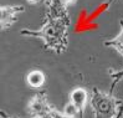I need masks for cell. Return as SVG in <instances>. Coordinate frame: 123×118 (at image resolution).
I'll return each instance as SVG.
<instances>
[{
  "instance_id": "6da1fadb",
  "label": "cell",
  "mask_w": 123,
  "mask_h": 118,
  "mask_svg": "<svg viewBox=\"0 0 123 118\" xmlns=\"http://www.w3.org/2000/svg\"><path fill=\"white\" fill-rule=\"evenodd\" d=\"M70 26L71 18L70 14H63L59 16H49L45 18L44 24L37 30H30V29H23L20 35L26 37L39 39L44 42V47L47 51L60 55L63 54L68 47L70 42Z\"/></svg>"
},
{
  "instance_id": "7a4b0ae2",
  "label": "cell",
  "mask_w": 123,
  "mask_h": 118,
  "mask_svg": "<svg viewBox=\"0 0 123 118\" xmlns=\"http://www.w3.org/2000/svg\"><path fill=\"white\" fill-rule=\"evenodd\" d=\"M88 102L93 118H114L123 113V101L98 88H93L91 94H88Z\"/></svg>"
},
{
  "instance_id": "3957f363",
  "label": "cell",
  "mask_w": 123,
  "mask_h": 118,
  "mask_svg": "<svg viewBox=\"0 0 123 118\" xmlns=\"http://www.w3.org/2000/svg\"><path fill=\"white\" fill-rule=\"evenodd\" d=\"M54 106L49 102L47 93L41 91L32 96L27 103V112L31 118H50Z\"/></svg>"
},
{
  "instance_id": "277c9868",
  "label": "cell",
  "mask_w": 123,
  "mask_h": 118,
  "mask_svg": "<svg viewBox=\"0 0 123 118\" xmlns=\"http://www.w3.org/2000/svg\"><path fill=\"white\" fill-rule=\"evenodd\" d=\"M25 11L24 5L0 6V31H6L18 21L20 14Z\"/></svg>"
},
{
  "instance_id": "5b68a950",
  "label": "cell",
  "mask_w": 123,
  "mask_h": 118,
  "mask_svg": "<svg viewBox=\"0 0 123 118\" xmlns=\"http://www.w3.org/2000/svg\"><path fill=\"white\" fill-rule=\"evenodd\" d=\"M88 103V92L82 87H77L70 93V105L76 109L78 118H85V109Z\"/></svg>"
},
{
  "instance_id": "8992f818",
  "label": "cell",
  "mask_w": 123,
  "mask_h": 118,
  "mask_svg": "<svg viewBox=\"0 0 123 118\" xmlns=\"http://www.w3.org/2000/svg\"><path fill=\"white\" fill-rule=\"evenodd\" d=\"M45 1V18L59 16L68 12V6L75 4L76 0H44Z\"/></svg>"
},
{
  "instance_id": "52a82bcc",
  "label": "cell",
  "mask_w": 123,
  "mask_h": 118,
  "mask_svg": "<svg viewBox=\"0 0 123 118\" xmlns=\"http://www.w3.org/2000/svg\"><path fill=\"white\" fill-rule=\"evenodd\" d=\"M119 25H121V31H119V34L116 36V37L111 39V40H106V41L103 42V45H105L106 47H112V49H114V50L123 57V19H121Z\"/></svg>"
},
{
  "instance_id": "ba28073f",
  "label": "cell",
  "mask_w": 123,
  "mask_h": 118,
  "mask_svg": "<svg viewBox=\"0 0 123 118\" xmlns=\"http://www.w3.org/2000/svg\"><path fill=\"white\" fill-rule=\"evenodd\" d=\"M26 82L32 88H40L45 82V73L41 70H32L27 73Z\"/></svg>"
},
{
  "instance_id": "9c48e42d",
  "label": "cell",
  "mask_w": 123,
  "mask_h": 118,
  "mask_svg": "<svg viewBox=\"0 0 123 118\" xmlns=\"http://www.w3.org/2000/svg\"><path fill=\"white\" fill-rule=\"evenodd\" d=\"M110 76L112 78V85H111V92L113 94V91H114V88L116 86H117L121 81H123V68L122 70H117V71H110Z\"/></svg>"
},
{
  "instance_id": "30bf717a",
  "label": "cell",
  "mask_w": 123,
  "mask_h": 118,
  "mask_svg": "<svg viewBox=\"0 0 123 118\" xmlns=\"http://www.w3.org/2000/svg\"><path fill=\"white\" fill-rule=\"evenodd\" d=\"M50 118H75V117L67 116L66 113H63V112H59V111L54 107L52 111H51V113H50Z\"/></svg>"
},
{
  "instance_id": "8fae6325",
  "label": "cell",
  "mask_w": 123,
  "mask_h": 118,
  "mask_svg": "<svg viewBox=\"0 0 123 118\" xmlns=\"http://www.w3.org/2000/svg\"><path fill=\"white\" fill-rule=\"evenodd\" d=\"M26 1L31 5H35V4H39L40 1H42V0H26Z\"/></svg>"
}]
</instances>
